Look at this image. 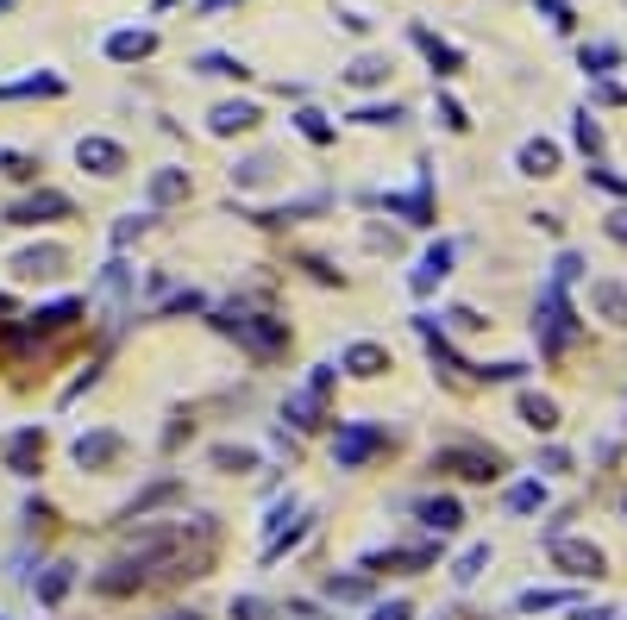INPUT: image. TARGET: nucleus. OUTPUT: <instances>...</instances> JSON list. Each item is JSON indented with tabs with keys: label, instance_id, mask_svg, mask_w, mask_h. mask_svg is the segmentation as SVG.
<instances>
[{
	"label": "nucleus",
	"instance_id": "1",
	"mask_svg": "<svg viewBox=\"0 0 627 620\" xmlns=\"http://www.w3.org/2000/svg\"><path fill=\"white\" fill-rule=\"evenodd\" d=\"M533 332H540L546 357H565L577 339H584V320H577V307L565 301L559 282H546V289H540V320H533Z\"/></svg>",
	"mask_w": 627,
	"mask_h": 620
},
{
	"label": "nucleus",
	"instance_id": "2",
	"mask_svg": "<svg viewBox=\"0 0 627 620\" xmlns=\"http://www.w3.org/2000/svg\"><path fill=\"white\" fill-rule=\"evenodd\" d=\"M389 445V426H377V420H345L339 433H333V458H339V470H358L370 451H383Z\"/></svg>",
	"mask_w": 627,
	"mask_h": 620
},
{
	"label": "nucleus",
	"instance_id": "3",
	"mask_svg": "<svg viewBox=\"0 0 627 620\" xmlns=\"http://www.w3.org/2000/svg\"><path fill=\"white\" fill-rule=\"evenodd\" d=\"M433 464L439 470H458L464 483H490V476H502V458H496L490 445H439Z\"/></svg>",
	"mask_w": 627,
	"mask_h": 620
},
{
	"label": "nucleus",
	"instance_id": "4",
	"mask_svg": "<svg viewBox=\"0 0 627 620\" xmlns=\"http://www.w3.org/2000/svg\"><path fill=\"white\" fill-rule=\"evenodd\" d=\"M220 326L232 332V339H245L258 357H276L289 345V326L283 320H264V314H220Z\"/></svg>",
	"mask_w": 627,
	"mask_h": 620
},
{
	"label": "nucleus",
	"instance_id": "5",
	"mask_svg": "<svg viewBox=\"0 0 627 620\" xmlns=\"http://www.w3.org/2000/svg\"><path fill=\"white\" fill-rule=\"evenodd\" d=\"M389 213H402L408 226H433V170L427 163H414V188L408 195H383Z\"/></svg>",
	"mask_w": 627,
	"mask_h": 620
},
{
	"label": "nucleus",
	"instance_id": "6",
	"mask_svg": "<svg viewBox=\"0 0 627 620\" xmlns=\"http://www.w3.org/2000/svg\"><path fill=\"white\" fill-rule=\"evenodd\" d=\"M546 552H552V564H559V570H571V577H602V552H596V545L590 539H546Z\"/></svg>",
	"mask_w": 627,
	"mask_h": 620
},
{
	"label": "nucleus",
	"instance_id": "7",
	"mask_svg": "<svg viewBox=\"0 0 627 620\" xmlns=\"http://www.w3.org/2000/svg\"><path fill=\"white\" fill-rule=\"evenodd\" d=\"M63 213H69V195H57V188H38V195H26V201L7 207V220H13V226H44V220H63Z\"/></svg>",
	"mask_w": 627,
	"mask_h": 620
},
{
	"label": "nucleus",
	"instance_id": "8",
	"mask_svg": "<svg viewBox=\"0 0 627 620\" xmlns=\"http://www.w3.org/2000/svg\"><path fill=\"white\" fill-rule=\"evenodd\" d=\"M452 257H458V245H452V238H439V245L421 257V264H414V276H408V289L414 295H427V289H439V282H446L452 276Z\"/></svg>",
	"mask_w": 627,
	"mask_h": 620
},
{
	"label": "nucleus",
	"instance_id": "9",
	"mask_svg": "<svg viewBox=\"0 0 627 620\" xmlns=\"http://www.w3.org/2000/svg\"><path fill=\"white\" fill-rule=\"evenodd\" d=\"M327 389H333V364H320L308 383H301V395L289 401V420H295V426H320L314 414H320V401H327Z\"/></svg>",
	"mask_w": 627,
	"mask_h": 620
},
{
	"label": "nucleus",
	"instance_id": "10",
	"mask_svg": "<svg viewBox=\"0 0 627 620\" xmlns=\"http://www.w3.org/2000/svg\"><path fill=\"white\" fill-rule=\"evenodd\" d=\"M101 51H107L113 63H138V57H151V51H157V32H151V26H126V32H107V38H101Z\"/></svg>",
	"mask_w": 627,
	"mask_h": 620
},
{
	"label": "nucleus",
	"instance_id": "11",
	"mask_svg": "<svg viewBox=\"0 0 627 620\" xmlns=\"http://www.w3.org/2000/svg\"><path fill=\"white\" fill-rule=\"evenodd\" d=\"M76 163H82V170H95V176H120V170H126V151L113 145V138H82V145H76Z\"/></svg>",
	"mask_w": 627,
	"mask_h": 620
},
{
	"label": "nucleus",
	"instance_id": "12",
	"mask_svg": "<svg viewBox=\"0 0 627 620\" xmlns=\"http://www.w3.org/2000/svg\"><path fill=\"white\" fill-rule=\"evenodd\" d=\"M408 38H414V44H421V51H427V63H433V76H458V69H464V51H458V44H446V38H433L427 26H408Z\"/></svg>",
	"mask_w": 627,
	"mask_h": 620
},
{
	"label": "nucleus",
	"instance_id": "13",
	"mask_svg": "<svg viewBox=\"0 0 627 620\" xmlns=\"http://www.w3.org/2000/svg\"><path fill=\"white\" fill-rule=\"evenodd\" d=\"M577 63H584L590 82H609L615 69H621V44H615V38H596V44H584V51H577Z\"/></svg>",
	"mask_w": 627,
	"mask_h": 620
},
{
	"label": "nucleus",
	"instance_id": "14",
	"mask_svg": "<svg viewBox=\"0 0 627 620\" xmlns=\"http://www.w3.org/2000/svg\"><path fill=\"white\" fill-rule=\"evenodd\" d=\"M515 170L521 176H552L559 170V145H552V138H527V145L515 151Z\"/></svg>",
	"mask_w": 627,
	"mask_h": 620
},
{
	"label": "nucleus",
	"instance_id": "15",
	"mask_svg": "<svg viewBox=\"0 0 627 620\" xmlns=\"http://www.w3.org/2000/svg\"><path fill=\"white\" fill-rule=\"evenodd\" d=\"M207 126H214L220 138H232V132H251V126H258V107H251V101H220L214 113H207Z\"/></svg>",
	"mask_w": 627,
	"mask_h": 620
},
{
	"label": "nucleus",
	"instance_id": "16",
	"mask_svg": "<svg viewBox=\"0 0 627 620\" xmlns=\"http://www.w3.org/2000/svg\"><path fill=\"white\" fill-rule=\"evenodd\" d=\"M339 364L352 370V376H383V370H389V351H383V345H370V339H358V345H345V351H339Z\"/></svg>",
	"mask_w": 627,
	"mask_h": 620
},
{
	"label": "nucleus",
	"instance_id": "17",
	"mask_svg": "<svg viewBox=\"0 0 627 620\" xmlns=\"http://www.w3.org/2000/svg\"><path fill=\"white\" fill-rule=\"evenodd\" d=\"M414 514H421V527H427V533H458V520H464V508L452 502V495H427V502L414 508Z\"/></svg>",
	"mask_w": 627,
	"mask_h": 620
},
{
	"label": "nucleus",
	"instance_id": "18",
	"mask_svg": "<svg viewBox=\"0 0 627 620\" xmlns=\"http://www.w3.org/2000/svg\"><path fill=\"white\" fill-rule=\"evenodd\" d=\"M515 408H521V420L533 426V433H559V401H552V395H533V389H521V401H515Z\"/></svg>",
	"mask_w": 627,
	"mask_h": 620
},
{
	"label": "nucleus",
	"instance_id": "19",
	"mask_svg": "<svg viewBox=\"0 0 627 620\" xmlns=\"http://www.w3.org/2000/svg\"><path fill=\"white\" fill-rule=\"evenodd\" d=\"M120 433H82L76 439V464H88V470H95V464H107V458H120Z\"/></svg>",
	"mask_w": 627,
	"mask_h": 620
},
{
	"label": "nucleus",
	"instance_id": "20",
	"mask_svg": "<svg viewBox=\"0 0 627 620\" xmlns=\"http://www.w3.org/2000/svg\"><path fill=\"white\" fill-rule=\"evenodd\" d=\"M352 88H383L389 82V57H377V51H364V57H352V69H339Z\"/></svg>",
	"mask_w": 627,
	"mask_h": 620
},
{
	"label": "nucleus",
	"instance_id": "21",
	"mask_svg": "<svg viewBox=\"0 0 627 620\" xmlns=\"http://www.w3.org/2000/svg\"><path fill=\"white\" fill-rule=\"evenodd\" d=\"M38 451H44V426H26V433L7 445V470H13V476H32V458H38Z\"/></svg>",
	"mask_w": 627,
	"mask_h": 620
},
{
	"label": "nucleus",
	"instance_id": "22",
	"mask_svg": "<svg viewBox=\"0 0 627 620\" xmlns=\"http://www.w3.org/2000/svg\"><path fill=\"white\" fill-rule=\"evenodd\" d=\"M590 301H596V314H602V320L627 326V289H621V282H590Z\"/></svg>",
	"mask_w": 627,
	"mask_h": 620
},
{
	"label": "nucleus",
	"instance_id": "23",
	"mask_svg": "<svg viewBox=\"0 0 627 620\" xmlns=\"http://www.w3.org/2000/svg\"><path fill=\"white\" fill-rule=\"evenodd\" d=\"M502 508L508 514H540L546 508V483H540V476H527V483H515V489L502 495Z\"/></svg>",
	"mask_w": 627,
	"mask_h": 620
},
{
	"label": "nucleus",
	"instance_id": "24",
	"mask_svg": "<svg viewBox=\"0 0 627 620\" xmlns=\"http://www.w3.org/2000/svg\"><path fill=\"white\" fill-rule=\"evenodd\" d=\"M182 195H189V170H157L151 176V207H170Z\"/></svg>",
	"mask_w": 627,
	"mask_h": 620
},
{
	"label": "nucleus",
	"instance_id": "25",
	"mask_svg": "<svg viewBox=\"0 0 627 620\" xmlns=\"http://www.w3.org/2000/svg\"><path fill=\"white\" fill-rule=\"evenodd\" d=\"M565 602H577L571 589H521V595H515V608H521V614H540V608H565Z\"/></svg>",
	"mask_w": 627,
	"mask_h": 620
},
{
	"label": "nucleus",
	"instance_id": "26",
	"mask_svg": "<svg viewBox=\"0 0 627 620\" xmlns=\"http://www.w3.org/2000/svg\"><path fill=\"white\" fill-rule=\"evenodd\" d=\"M69 583H76V564H51V577L38 583V602H44V608H57L63 595H69Z\"/></svg>",
	"mask_w": 627,
	"mask_h": 620
},
{
	"label": "nucleus",
	"instance_id": "27",
	"mask_svg": "<svg viewBox=\"0 0 627 620\" xmlns=\"http://www.w3.org/2000/svg\"><path fill=\"white\" fill-rule=\"evenodd\" d=\"M13 264H19V270H26V276H51V270L63 264V251H57V245H38V251H19V257H13Z\"/></svg>",
	"mask_w": 627,
	"mask_h": 620
},
{
	"label": "nucleus",
	"instance_id": "28",
	"mask_svg": "<svg viewBox=\"0 0 627 620\" xmlns=\"http://www.w3.org/2000/svg\"><path fill=\"white\" fill-rule=\"evenodd\" d=\"M295 132L308 138V145H333V126H327V113H314V107H301V113H295Z\"/></svg>",
	"mask_w": 627,
	"mask_h": 620
},
{
	"label": "nucleus",
	"instance_id": "29",
	"mask_svg": "<svg viewBox=\"0 0 627 620\" xmlns=\"http://www.w3.org/2000/svg\"><path fill=\"white\" fill-rule=\"evenodd\" d=\"M533 13H546L552 32H577V7L571 0H533Z\"/></svg>",
	"mask_w": 627,
	"mask_h": 620
},
{
	"label": "nucleus",
	"instance_id": "30",
	"mask_svg": "<svg viewBox=\"0 0 627 620\" xmlns=\"http://www.w3.org/2000/svg\"><path fill=\"white\" fill-rule=\"evenodd\" d=\"M195 76H245V63L226 57V51H201L195 57Z\"/></svg>",
	"mask_w": 627,
	"mask_h": 620
},
{
	"label": "nucleus",
	"instance_id": "31",
	"mask_svg": "<svg viewBox=\"0 0 627 620\" xmlns=\"http://www.w3.org/2000/svg\"><path fill=\"white\" fill-rule=\"evenodd\" d=\"M571 138H577V151H584V157H602V126H596V113H577Z\"/></svg>",
	"mask_w": 627,
	"mask_h": 620
},
{
	"label": "nucleus",
	"instance_id": "32",
	"mask_svg": "<svg viewBox=\"0 0 627 620\" xmlns=\"http://www.w3.org/2000/svg\"><path fill=\"white\" fill-rule=\"evenodd\" d=\"M483 564H490V545H471V552L452 564V583H477V577H483Z\"/></svg>",
	"mask_w": 627,
	"mask_h": 620
},
{
	"label": "nucleus",
	"instance_id": "33",
	"mask_svg": "<svg viewBox=\"0 0 627 620\" xmlns=\"http://www.w3.org/2000/svg\"><path fill=\"white\" fill-rule=\"evenodd\" d=\"M577 276H584V257H577V251H559V257H552V282H559V289H571Z\"/></svg>",
	"mask_w": 627,
	"mask_h": 620
},
{
	"label": "nucleus",
	"instance_id": "34",
	"mask_svg": "<svg viewBox=\"0 0 627 620\" xmlns=\"http://www.w3.org/2000/svg\"><path fill=\"white\" fill-rule=\"evenodd\" d=\"M352 119H358V126H396L402 107H396V101H377V107H358Z\"/></svg>",
	"mask_w": 627,
	"mask_h": 620
},
{
	"label": "nucleus",
	"instance_id": "35",
	"mask_svg": "<svg viewBox=\"0 0 627 620\" xmlns=\"http://www.w3.org/2000/svg\"><path fill=\"white\" fill-rule=\"evenodd\" d=\"M270 176V157H245V163H232V182H245V188H258Z\"/></svg>",
	"mask_w": 627,
	"mask_h": 620
},
{
	"label": "nucleus",
	"instance_id": "36",
	"mask_svg": "<svg viewBox=\"0 0 627 620\" xmlns=\"http://www.w3.org/2000/svg\"><path fill=\"white\" fill-rule=\"evenodd\" d=\"M433 113H439V126H446V132H464V126H471V119H464V107L452 101V94H439V101H433Z\"/></svg>",
	"mask_w": 627,
	"mask_h": 620
},
{
	"label": "nucleus",
	"instance_id": "37",
	"mask_svg": "<svg viewBox=\"0 0 627 620\" xmlns=\"http://www.w3.org/2000/svg\"><path fill=\"white\" fill-rule=\"evenodd\" d=\"M276 608L270 602H258V595H239V602H232V620H270Z\"/></svg>",
	"mask_w": 627,
	"mask_h": 620
},
{
	"label": "nucleus",
	"instance_id": "38",
	"mask_svg": "<svg viewBox=\"0 0 627 620\" xmlns=\"http://www.w3.org/2000/svg\"><path fill=\"white\" fill-rule=\"evenodd\" d=\"M540 470H546V476H565V470H571V451H565V445H546V451H540Z\"/></svg>",
	"mask_w": 627,
	"mask_h": 620
},
{
	"label": "nucleus",
	"instance_id": "39",
	"mask_svg": "<svg viewBox=\"0 0 627 620\" xmlns=\"http://www.w3.org/2000/svg\"><path fill=\"white\" fill-rule=\"evenodd\" d=\"M590 182H596V188H609V195H621V201H627V176L602 170V163H590Z\"/></svg>",
	"mask_w": 627,
	"mask_h": 620
},
{
	"label": "nucleus",
	"instance_id": "40",
	"mask_svg": "<svg viewBox=\"0 0 627 620\" xmlns=\"http://www.w3.org/2000/svg\"><path fill=\"white\" fill-rule=\"evenodd\" d=\"M327 589H333V595H339V602H358V595H364V589H370V583H364V577H333V583H327Z\"/></svg>",
	"mask_w": 627,
	"mask_h": 620
},
{
	"label": "nucleus",
	"instance_id": "41",
	"mask_svg": "<svg viewBox=\"0 0 627 620\" xmlns=\"http://www.w3.org/2000/svg\"><path fill=\"white\" fill-rule=\"evenodd\" d=\"M602 232H609L615 245H627V207H621V213H609V220H602Z\"/></svg>",
	"mask_w": 627,
	"mask_h": 620
},
{
	"label": "nucleus",
	"instance_id": "42",
	"mask_svg": "<svg viewBox=\"0 0 627 620\" xmlns=\"http://www.w3.org/2000/svg\"><path fill=\"white\" fill-rule=\"evenodd\" d=\"M596 101H609V107H627V88H615V82H596Z\"/></svg>",
	"mask_w": 627,
	"mask_h": 620
},
{
	"label": "nucleus",
	"instance_id": "43",
	"mask_svg": "<svg viewBox=\"0 0 627 620\" xmlns=\"http://www.w3.org/2000/svg\"><path fill=\"white\" fill-rule=\"evenodd\" d=\"M408 614H414L408 602H383V608H377V614H370V620H408Z\"/></svg>",
	"mask_w": 627,
	"mask_h": 620
},
{
	"label": "nucleus",
	"instance_id": "44",
	"mask_svg": "<svg viewBox=\"0 0 627 620\" xmlns=\"http://www.w3.org/2000/svg\"><path fill=\"white\" fill-rule=\"evenodd\" d=\"M577 620H621V614H615V608H584Z\"/></svg>",
	"mask_w": 627,
	"mask_h": 620
},
{
	"label": "nucleus",
	"instance_id": "45",
	"mask_svg": "<svg viewBox=\"0 0 627 620\" xmlns=\"http://www.w3.org/2000/svg\"><path fill=\"white\" fill-rule=\"evenodd\" d=\"M220 7H232V0H201V7H195V13H220Z\"/></svg>",
	"mask_w": 627,
	"mask_h": 620
},
{
	"label": "nucleus",
	"instance_id": "46",
	"mask_svg": "<svg viewBox=\"0 0 627 620\" xmlns=\"http://www.w3.org/2000/svg\"><path fill=\"white\" fill-rule=\"evenodd\" d=\"M170 620H201V614H170Z\"/></svg>",
	"mask_w": 627,
	"mask_h": 620
},
{
	"label": "nucleus",
	"instance_id": "47",
	"mask_svg": "<svg viewBox=\"0 0 627 620\" xmlns=\"http://www.w3.org/2000/svg\"><path fill=\"white\" fill-rule=\"evenodd\" d=\"M0 13H13V0H0Z\"/></svg>",
	"mask_w": 627,
	"mask_h": 620
},
{
	"label": "nucleus",
	"instance_id": "48",
	"mask_svg": "<svg viewBox=\"0 0 627 620\" xmlns=\"http://www.w3.org/2000/svg\"><path fill=\"white\" fill-rule=\"evenodd\" d=\"M7 307H13V301H7V295H0V314H7Z\"/></svg>",
	"mask_w": 627,
	"mask_h": 620
}]
</instances>
